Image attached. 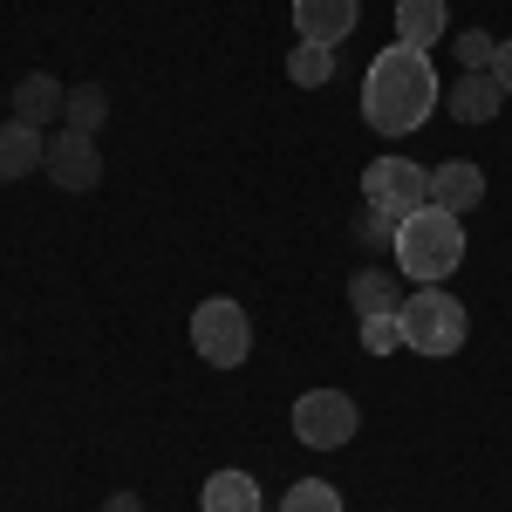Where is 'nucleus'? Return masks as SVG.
Segmentation results:
<instances>
[{"mask_svg": "<svg viewBox=\"0 0 512 512\" xmlns=\"http://www.w3.org/2000/svg\"><path fill=\"white\" fill-rule=\"evenodd\" d=\"M349 308L362 321L403 315V287H396V274H390V267H362V274H349Z\"/></svg>", "mask_w": 512, "mask_h": 512, "instance_id": "ddd939ff", "label": "nucleus"}, {"mask_svg": "<svg viewBox=\"0 0 512 512\" xmlns=\"http://www.w3.org/2000/svg\"><path fill=\"white\" fill-rule=\"evenodd\" d=\"M362 205H376V212H390V219H403V212H417V205H431V171L410 158H369V171H362Z\"/></svg>", "mask_w": 512, "mask_h": 512, "instance_id": "423d86ee", "label": "nucleus"}, {"mask_svg": "<svg viewBox=\"0 0 512 512\" xmlns=\"http://www.w3.org/2000/svg\"><path fill=\"white\" fill-rule=\"evenodd\" d=\"M62 192H96V178H103V151H96V137L89 130H55L48 137V164H41Z\"/></svg>", "mask_w": 512, "mask_h": 512, "instance_id": "0eeeda50", "label": "nucleus"}, {"mask_svg": "<svg viewBox=\"0 0 512 512\" xmlns=\"http://www.w3.org/2000/svg\"><path fill=\"white\" fill-rule=\"evenodd\" d=\"M355 239H362V246H390V239H396V219H390V212H376V205H369V212L355 219Z\"/></svg>", "mask_w": 512, "mask_h": 512, "instance_id": "aec40b11", "label": "nucleus"}, {"mask_svg": "<svg viewBox=\"0 0 512 512\" xmlns=\"http://www.w3.org/2000/svg\"><path fill=\"white\" fill-rule=\"evenodd\" d=\"M41 164H48V137H41L35 123L7 117V123H0V185H21V178H35Z\"/></svg>", "mask_w": 512, "mask_h": 512, "instance_id": "1a4fd4ad", "label": "nucleus"}, {"mask_svg": "<svg viewBox=\"0 0 512 512\" xmlns=\"http://www.w3.org/2000/svg\"><path fill=\"white\" fill-rule=\"evenodd\" d=\"M280 512H342V492H335L328 478H294L287 499H280Z\"/></svg>", "mask_w": 512, "mask_h": 512, "instance_id": "a211bd4d", "label": "nucleus"}, {"mask_svg": "<svg viewBox=\"0 0 512 512\" xmlns=\"http://www.w3.org/2000/svg\"><path fill=\"white\" fill-rule=\"evenodd\" d=\"M403 349L410 355H458L465 349V335H472V315L458 308V294H444V287H417V294H403Z\"/></svg>", "mask_w": 512, "mask_h": 512, "instance_id": "7ed1b4c3", "label": "nucleus"}, {"mask_svg": "<svg viewBox=\"0 0 512 512\" xmlns=\"http://www.w3.org/2000/svg\"><path fill=\"white\" fill-rule=\"evenodd\" d=\"M492 55H499V35H485V28H465L458 35V62L465 69H492Z\"/></svg>", "mask_w": 512, "mask_h": 512, "instance_id": "6ab92c4d", "label": "nucleus"}, {"mask_svg": "<svg viewBox=\"0 0 512 512\" xmlns=\"http://www.w3.org/2000/svg\"><path fill=\"white\" fill-rule=\"evenodd\" d=\"M492 76H499V89L512 96V41H499V55H492Z\"/></svg>", "mask_w": 512, "mask_h": 512, "instance_id": "412c9836", "label": "nucleus"}, {"mask_svg": "<svg viewBox=\"0 0 512 512\" xmlns=\"http://www.w3.org/2000/svg\"><path fill=\"white\" fill-rule=\"evenodd\" d=\"M287 76L301 82V89H321V82L335 76V48H321V41H294V55H287Z\"/></svg>", "mask_w": 512, "mask_h": 512, "instance_id": "f3484780", "label": "nucleus"}, {"mask_svg": "<svg viewBox=\"0 0 512 512\" xmlns=\"http://www.w3.org/2000/svg\"><path fill=\"white\" fill-rule=\"evenodd\" d=\"M205 512H267V499H260V478L239 472V465H226V472L205 478V499H198Z\"/></svg>", "mask_w": 512, "mask_h": 512, "instance_id": "4468645a", "label": "nucleus"}, {"mask_svg": "<svg viewBox=\"0 0 512 512\" xmlns=\"http://www.w3.org/2000/svg\"><path fill=\"white\" fill-rule=\"evenodd\" d=\"M103 117H110V89H103V82H76V89H69V110H62V123L96 137V130H103Z\"/></svg>", "mask_w": 512, "mask_h": 512, "instance_id": "dca6fc26", "label": "nucleus"}, {"mask_svg": "<svg viewBox=\"0 0 512 512\" xmlns=\"http://www.w3.org/2000/svg\"><path fill=\"white\" fill-rule=\"evenodd\" d=\"M444 21H451L444 0H396V41H410L424 55H431V41H444Z\"/></svg>", "mask_w": 512, "mask_h": 512, "instance_id": "2eb2a0df", "label": "nucleus"}, {"mask_svg": "<svg viewBox=\"0 0 512 512\" xmlns=\"http://www.w3.org/2000/svg\"><path fill=\"white\" fill-rule=\"evenodd\" d=\"M444 103H451V117H458V123H492L499 110H506V89H499L492 69H465V76L451 82Z\"/></svg>", "mask_w": 512, "mask_h": 512, "instance_id": "9d476101", "label": "nucleus"}, {"mask_svg": "<svg viewBox=\"0 0 512 512\" xmlns=\"http://www.w3.org/2000/svg\"><path fill=\"white\" fill-rule=\"evenodd\" d=\"M355 21H362V0H294V35L321 41V48L349 41Z\"/></svg>", "mask_w": 512, "mask_h": 512, "instance_id": "6e6552de", "label": "nucleus"}, {"mask_svg": "<svg viewBox=\"0 0 512 512\" xmlns=\"http://www.w3.org/2000/svg\"><path fill=\"white\" fill-rule=\"evenodd\" d=\"M390 260L417 287H444V280L465 267V219L444 212V205H417L396 219V239H390Z\"/></svg>", "mask_w": 512, "mask_h": 512, "instance_id": "f03ea898", "label": "nucleus"}, {"mask_svg": "<svg viewBox=\"0 0 512 512\" xmlns=\"http://www.w3.org/2000/svg\"><path fill=\"white\" fill-rule=\"evenodd\" d=\"M437 103H444V89H437L431 55L410 48V41H390V48L369 62V76H362V123L383 130V137L424 130Z\"/></svg>", "mask_w": 512, "mask_h": 512, "instance_id": "f257e3e1", "label": "nucleus"}, {"mask_svg": "<svg viewBox=\"0 0 512 512\" xmlns=\"http://www.w3.org/2000/svg\"><path fill=\"white\" fill-rule=\"evenodd\" d=\"M431 205H444V212H472V205H485V171L478 164H465V158H444L431 171Z\"/></svg>", "mask_w": 512, "mask_h": 512, "instance_id": "9b49d317", "label": "nucleus"}, {"mask_svg": "<svg viewBox=\"0 0 512 512\" xmlns=\"http://www.w3.org/2000/svg\"><path fill=\"white\" fill-rule=\"evenodd\" d=\"M103 512H144V499H137V492H110V499H103Z\"/></svg>", "mask_w": 512, "mask_h": 512, "instance_id": "4be33fe9", "label": "nucleus"}, {"mask_svg": "<svg viewBox=\"0 0 512 512\" xmlns=\"http://www.w3.org/2000/svg\"><path fill=\"white\" fill-rule=\"evenodd\" d=\"M355 431H362V410H355L349 390H308V396H294V437H301L308 451H342Z\"/></svg>", "mask_w": 512, "mask_h": 512, "instance_id": "39448f33", "label": "nucleus"}, {"mask_svg": "<svg viewBox=\"0 0 512 512\" xmlns=\"http://www.w3.org/2000/svg\"><path fill=\"white\" fill-rule=\"evenodd\" d=\"M69 110V89L48 76V69H28V76L14 82V117L21 123H35V130H48V123Z\"/></svg>", "mask_w": 512, "mask_h": 512, "instance_id": "f8f14e48", "label": "nucleus"}, {"mask_svg": "<svg viewBox=\"0 0 512 512\" xmlns=\"http://www.w3.org/2000/svg\"><path fill=\"white\" fill-rule=\"evenodd\" d=\"M192 349H198V362H212V369H239V362L253 355V315H246L239 301H226V294L198 301Z\"/></svg>", "mask_w": 512, "mask_h": 512, "instance_id": "20e7f679", "label": "nucleus"}]
</instances>
